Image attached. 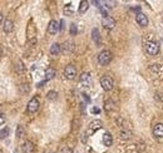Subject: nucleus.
I'll list each match as a JSON object with an SVG mask.
<instances>
[{
    "label": "nucleus",
    "instance_id": "obj_27",
    "mask_svg": "<svg viewBox=\"0 0 163 153\" xmlns=\"http://www.w3.org/2000/svg\"><path fill=\"white\" fill-rule=\"evenodd\" d=\"M8 134H9V129H8V128H7V129L3 128V129H2V139H4L5 137H8Z\"/></svg>",
    "mask_w": 163,
    "mask_h": 153
},
{
    "label": "nucleus",
    "instance_id": "obj_29",
    "mask_svg": "<svg viewBox=\"0 0 163 153\" xmlns=\"http://www.w3.org/2000/svg\"><path fill=\"white\" fill-rule=\"evenodd\" d=\"M0 123H2V126L5 124V114H4V113L0 114Z\"/></svg>",
    "mask_w": 163,
    "mask_h": 153
},
{
    "label": "nucleus",
    "instance_id": "obj_11",
    "mask_svg": "<svg viewBox=\"0 0 163 153\" xmlns=\"http://www.w3.org/2000/svg\"><path fill=\"white\" fill-rule=\"evenodd\" d=\"M153 134L157 138H163V124L162 123H157L153 127Z\"/></svg>",
    "mask_w": 163,
    "mask_h": 153
},
{
    "label": "nucleus",
    "instance_id": "obj_2",
    "mask_svg": "<svg viewBox=\"0 0 163 153\" xmlns=\"http://www.w3.org/2000/svg\"><path fill=\"white\" fill-rule=\"evenodd\" d=\"M111 60H112V53L109 50H103V52L99 53V55H98V63L101 65H107V64L111 63Z\"/></svg>",
    "mask_w": 163,
    "mask_h": 153
},
{
    "label": "nucleus",
    "instance_id": "obj_23",
    "mask_svg": "<svg viewBox=\"0 0 163 153\" xmlns=\"http://www.w3.org/2000/svg\"><path fill=\"white\" fill-rule=\"evenodd\" d=\"M69 32H70V35H77V33H78V29H77V25H75V24H70V28H69Z\"/></svg>",
    "mask_w": 163,
    "mask_h": 153
},
{
    "label": "nucleus",
    "instance_id": "obj_1",
    "mask_svg": "<svg viewBox=\"0 0 163 153\" xmlns=\"http://www.w3.org/2000/svg\"><path fill=\"white\" fill-rule=\"evenodd\" d=\"M102 127H103V123H102V121H99V119L92 121V122L89 123L88 128H87V134H88V136H93V134H94L97 131L102 129Z\"/></svg>",
    "mask_w": 163,
    "mask_h": 153
},
{
    "label": "nucleus",
    "instance_id": "obj_26",
    "mask_svg": "<svg viewBox=\"0 0 163 153\" xmlns=\"http://www.w3.org/2000/svg\"><path fill=\"white\" fill-rule=\"evenodd\" d=\"M60 153H73V149L70 148V147H63L62 148V151H60Z\"/></svg>",
    "mask_w": 163,
    "mask_h": 153
},
{
    "label": "nucleus",
    "instance_id": "obj_21",
    "mask_svg": "<svg viewBox=\"0 0 163 153\" xmlns=\"http://www.w3.org/2000/svg\"><path fill=\"white\" fill-rule=\"evenodd\" d=\"M47 98H48L49 101H57V98H58V93L54 92V91H50V92L47 94Z\"/></svg>",
    "mask_w": 163,
    "mask_h": 153
},
{
    "label": "nucleus",
    "instance_id": "obj_17",
    "mask_svg": "<svg viewBox=\"0 0 163 153\" xmlns=\"http://www.w3.org/2000/svg\"><path fill=\"white\" fill-rule=\"evenodd\" d=\"M116 108H117V107H116V104H114L113 101L108 99V101L104 102V109H106L107 112H112V111H114Z\"/></svg>",
    "mask_w": 163,
    "mask_h": 153
},
{
    "label": "nucleus",
    "instance_id": "obj_8",
    "mask_svg": "<svg viewBox=\"0 0 163 153\" xmlns=\"http://www.w3.org/2000/svg\"><path fill=\"white\" fill-rule=\"evenodd\" d=\"M102 24H103V27L106 28V29H113L114 27H116V20L113 19V18H111V17H107V18H103V20H102Z\"/></svg>",
    "mask_w": 163,
    "mask_h": 153
},
{
    "label": "nucleus",
    "instance_id": "obj_15",
    "mask_svg": "<svg viewBox=\"0 0 163 153\" xmlns=\"http://www.w3.org/2000/svg\"><path fill=\"white\" fill-rule=\"evenodd\" d=\"M112 142H113L112 134H111L109 132H106V133L103 134V143H104V146L109 147V146H112Z\"/></svg>",
    "mask_w": 163,
    "mask_h": 153
},
{
    "label": "nucleus",
    "instance_id": "obj_10",
    "mask_svg": "<svg viewBox=\"0 0 163 153\" xmlns=\"http://www.w3.org/2000/svg\"><path fill=\"white\" fill-rule=\"evenodd\" d=\"M34 144L30 142V141H27V142H24L23 143V146H22V152L23 153H33L34 152Z\"/></svg>",
    "mask_w": 163,
    "mask_h": 153
},
{
    "label": "nucleus",
    "instance_id": "obj_13",
    "mask_svg": "<svg viewBox=\"0 0 163 153\" xmlns=\"http://www.w3.org/2000/svg\"><path fill=\"white\" fill-rule=\"evenodd\" d=\"M3 29H4L5 33H12L13 29H14V24H13V22L9 20V19L4 20V23H3Z\"/></svg>",
    "mask_w": 163,
    "mask_h": 153
},
{
    "label": "nucleus",
    "instance_id": "obj_31",
    "mask_svg": "<svg viewBox=\"0 0 163 153\" xmlns=\"http://www.w3.org/2000/svg\"><path fill=\"white\" fill-rule=\"evenodd\" d=\"M162 23H163V20H162Z\"/></svg>",
    "mask_w": 163,
    "mask_h": 153
},
{
    "label": "nucleus",
    "instance_id": "obj_14",
    "mask_svg": "<svg viewBox=\"0 0 163 153\" xmlns=\"http://www.w3.org/2000/svg\"><path fill=\"white\" fill-rule=\"evenodd\" d=\"M92 39L94 40V43L97 45H101V34H99V30L97 28H94L92 30Z\"/></svg>",
    "mask_w": 163,
    "mask_h": 153
},
{
    "label": "nucleus",
    "instance_id": "obj_3",
    "mask_svg": "<svg viewBox=\"0 0 163 153\" xmlns=\"http://www.w3.org/2000/svg\"><path fill=\"white\" fill-rule=\"evenodd\" d=\"M144 48L149 55H157L159 53V45L156 42H147L144 44Z\"/></svg>",
    "mask_w": 163,
    "mask_h": 153
},
{
    "label": "nucleus",
    "instance_id": "obj_6",
    "mask_svg": "<svg viewBox=\"0 0 163 153\" xmlns=\"http://www.w3.org/2000/svg\"><path fill=\"white\" fill-rule=\"evenodd\" d=\"M39 106H40V103H39V99L38 98H32L30 101H29V103H28V107H27V109H28V113H35L38 109H39Z\"/></svg>",
    "mask_w": 163,
    "mask_h": 153
},
{
    "label": "nucleus",
    "instance_id": "obj_22",
    "mask_svg": "<svg viewBox=\"0 0 163 153\" xmlns=\"http://www.w3.org/2000/svg\"><path fill=\"white\" fill-rule=\"evenodd\" d=\"M131 136H132L131 131L124 129V131H122V132H121V138H122V139H129V138H131Z\"/></svg>",
    "mask_w": 163,
    "mask_h": 153
},
{
    "label": "nucleus",
    "instance_id": "obj_4",
    "mask_svg": "<svg viewBox=\"0 0 163 153\" xmlns=\"http://www.w3.org/2000/svg\"><path fill=\"white\" fill-rule=\"evenodd\" d=\"M101 86H102V88L104 89V91H112L113 89V86H114V82H113V79L111 78L109 75H104V76H102L101 78Z\"/></svg>",
    "mask_w": 163,
    "mask_h": 153
},
{
    "label": "nucleus",
    "instance_id": "obj_18",
    "mask_svg": "<svg viewBox=\"0 0 163 153\" xmlns=\"http://www.w3.org/2000/svg\"><path fill=\"white\" fill-rule=\"evenodd\" d=\"M60 50H62V45L58 44V43H54V44L50 47V53H52V55H58V54L60 53Z\"/></svg>",
    "mask_w": 163,
    "mask_h": 153
},
{
    "label": "nucleus",
    "instance_id": "obj_12",
    "mask_svg": "<svg viewBox=\"0 0 163 153\" xmlns=\"http://www.w3.org/2000/svg\"><path fill=\"white\" fill-rule=\"evenodd\" d=\"M80 83L83 86H89L92 83V78H91V74L89 73H83L80 75Z\"/></svg>",
    "mask_w": 163,
    "mask_h": 153
},
{
    "label": "nucleus",
    "instance_id": "obj_7",
    "mask_svg": "<svg viewBox=\"0 0 163 153\" xmlns=\"http://www.w3.org/2000/svg\"><path fill=\"white\" fill-rule=\"evenodd\" d=\"M59 29H60V27H59V24H58L57 20H50V22H49L48 33H49L50 35H55V34L59 32Z\"/></svg>",
    "mask_w": 163,
    "mask_h": 153
},
{
    "label": "nucleus",
    "instance_id": "obj_16",
    "mask_svg": "<svg viewBox=\"0 0 163 153\" xmlns=\"http://www.w3.org/2000/svg\"><path fill=\"white\" fill-rule=\"evenodd\" d=\"M88 9H89V2H80V4H79V9H78V12H79L80 14L87 13Z\"/></svg>",
    "mask_w": 163,
    "mask_h": 153
},
{
    "label": "nucleus",
    "instance_id": "obj_5",
    "mask_svg": "<svg viewBox=\"0 0 163 153\" xmlns=\"http://www.w3.org/2000/svg\"><path fill=\"white\" fill-rule=\"evenodd\" d=\"M75 75H77V69H75V67H74L73 64L67 65L65 69H64V76H65V78L72 81V79L75 78Z\"/></svg>",
    "mask_w": 163,
    "mask_h": 153
},
{
    "label": "nucleus",
    "instance_id": "obj_24",
    "mask_svg": "<svg viewBox=\"0 0 163 153\" xmlns=\"http://www.w3.org/2000/svg\"><path fill=\"white\" fill-rule=\"evenodd\" d=\"M23 134H24V128H23L22 126H19V127H18V132H17L18 138H22V137H23Z\"/></svg>",
    "mask_w": 163,
    "mask_h": 153
},
{
    "label": "nucleus",
    "instance_id": "obj_20",
    "mask_svg": "<svg viewBox=\"0 0 163 153\" xmlns=\"http://www.w3.org/2000/svg\"><path fill=\"white\" fill-rule=\"evenodd\" d=\"M73 13H74L73 4H72V3L65 4V7H64V14H65V15H68V17H70V15H73Z\"/></svg>",
    "mask_w": 163,
    "mask_h": 153
},
{
    "label": "nucleus",
    "instance_id": "obj_19",
    "mask_svg": "<svg viewBox=\"0 0 163 153\" xmlns=\"http://www.w3.org/2000/svg\"><path fill=\"white\" fill-rule=\"evenodd\" d=\"M55 70L53 69V68H48L47 70H45V82L47 81H50V79H53L54 76H55Z\"/></svg>",
    "mask_w": 163,
    "mask_h": 153
},
{
    "label": "nucleus",
    "instance_id": "obj_9",
    "mask_svg": "<svg viewBox=\"0 0 163 153\" xmlns=\"http://www.w3.org/2000/svg\"><path fill=\"white\" fill-rule=\"evenodd\" d=\"M136 20H137V23H138L141 27H147V25H148V18H147V15L143 14V13H138V14L136 15Z\"/></svg>",
    "mask_w": 163,
    "mask_h": 153
},
{
    "label": "nucleus",
    "instance_id": "obj_28",
    "mask_svg": "<svg viewBox=\"0 0 163 153\" xmlns=\"http://www.w3.org/2000/svg\"><path fill=\"white\" fill-rule=\"evenodd\" d=\"M20 88H22V92H23V93H25V92L28 93V92H29V87H28V84H22Z\"/></svg>",
    "mask_w": 163,
    "mask_h": 153
},
{
    "label": "nucleus",
    "instance_id": "obj_30",
    "mask_svg": "<svg viewBox=\"0 0 163 153\" xmlns=\"http://www.w3.org/2000/svg\"><path fill=\"white\" fill-rule=\"evenodd\" d=\"M92 112H93V113H99V108H93Z\"/></svg>",
    "mask_w": 163,
    "mask_h": 153
},
{
    "label": "nucleus",
    "instance_id": "obj_25",
    "mask_svg": "<svg viewBox=\"0 0 163 153\" xmlns=\"http://www.w3.org/2000/svg\"><path fill=\"white\" fill-rule=\"evenodd\" d=\"M64 45H65V50H69V52H73V50H74L73 43H65Z\"/></svg>",
    "mask_w": 163,
    "mask_h": 153
}]
</instances>
